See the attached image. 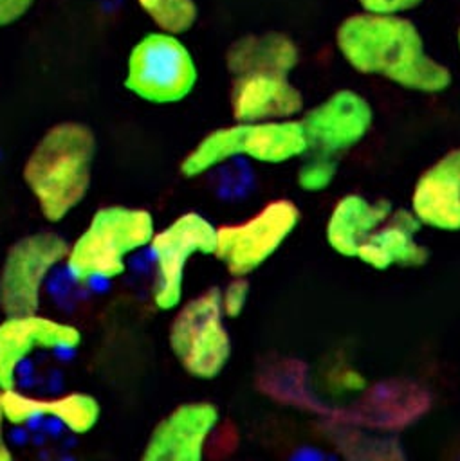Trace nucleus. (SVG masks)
I'll list each match as a JSON object with an SVG mask.
<instances>
[{
    "label": "nucleus",
    "mask_w": 460,
    "mask_h": 461,
    "mask_svg": "<svg viewBox=\"0 0 460 461\" xmlns=\"http://www.w3.org/2000/svg\"><path fill=\"white\" fill-rule=\"evenodd\" d=\"M238 151L263 164H283L308 149L301 121L276 119L238 122Z\"/></svg>",
    "instance_id": "obj_18"
},
{
    "label": "nucleus",
    "mask_w": 460,
    "mask_h": 461,
    "mask_svg": "<svg viewBox=\"0 0 460 461\" xmlns=\"http://www.w3.org/2000/svg\"><path fill=\"white\" fill-rule=\"evenodd\" d=\"M36 0H0V27L18 22Z\"/></svg>",
    "instance_id": "obj_24"
},
{
    "label": "nucleus",
    "mask_w": 460,
    "mask_h": 461,
    "mask_svg": "<svg viewBox=\"0 0 460 461\" xmlns=\"http://www.w3.org/2000/svg\"><path fill=\"white\" fill-rule=\"evenodd\" d=\"M364 13L375 14H402L419 7L424 0H357Z\"/></svg>",
    "instance_id": "obj_23"
},
{
    "label": "nucleus",
    "mask_w": 460,
    "mask_h": 461,
    "mask_svg": "<svg viewBox=\"0 0 460 461\" xmlns=\"http://www.w3.org/2000/svg\"><path fill=\"white\" fill-rule=\"evenodd\" d=\"M96 137L83 122L51 126L25 158L22 176L49 221H61L87 194Z\"/></svg>",
    "instance_id": "obj_2"
},
{
    "label": "nucleus",
    "mask_w": 460,
    "mask_h": 461,
    "mask_svg": "<svg viewBox=\"0 0 460 461\" xmlns=\"http://www.w3.org/2000/svg\"><path fill=\"white\" fill-rule=\"evenodd\" d=\"M218 421V411L209 402H189L173 409L152 430L143 459L146 461H200L204 445Z\"/></svg>",
    "instance_id": "obj_11"
},
{
    "label": "nucleus",
    "mask_w": 460,
    "mask_h": 461,
    "mask_svg": "<svg viewBox=\"0 0 460 461\" xmlns=\"http://www.w3.org/2000/svg\"><path fill=\"white\" fill-rule=\"evenodd\" d=\"M141 11L157 25L159 31L182 34L189 31L197 18L198 7L195 0H135Z\"/></svg>",
    "instance_id": "obj_20"
},
{
    "label": "nucleus",
    "mask_w": 460,
    "mask_h": 461,
    "mask_svg": "<svg viewBox=\"0 0 460 461\" xmlns=\"http://www.w3.org/2000/svg\"><path fill=\"white\" fill-rule=\"evenodd\" d=\"M197 83V67L188 47L171 32L143 36L128 54L124 86L139 99L170 104L189 95Z\"/></svg>",
    "instance_id": "obj_4"
},
{
    "label": "nucleus",
    "mask_w": 460,
    "mask_h": 461,
    "mask_svg": "<svg viewBox=\"0 0 460 461\" xmlns=\"http://www.w3.org/2000/svg\"><path fill=\"white\" fill-rule=\"evenodd\" d=\"M153 234L155 225L148 211L126 205L101 207L70 245L67 268L76 281L117 277L126 268L124 258L148 245Z\"/></svg>",
    "instance_id": "obj_3"
},
{
    "label": "nucleus",
    "mask_w": 460,
    "mask_h": 461,
    "mask_svg": "<svg viewBox=\"0 0 460 461\" xmlns=\"http://www.w3.org/2000/svg\"><path fill=\"white\" fill-rule=\"evenodd\" d=\"M5 412H4V405H2V389H0V461H11L13 459V452L5 441V434H4V423H5Z\"/></svg>",
    "instance_id": "obj_25"
},
{
    "label": "nucleus",
    "mask_w": 460,
    "mask_h": 461,
    "mask_svg": "<svg viewBox=\"0 0 460 461\" xmlns=\"http://www.w3.org/2000/svg\"><path fill=\"white\" fill-rule=\"evenodd\" d=\"M456 43H458V50H460V29H458V34H456Z\"/></svg>",
    "instance_id": "obj_26"
},
{
    "label": "nucleus",
    "mask_w": 460,
    "mask_h": 461,
    "mask_svg": "<svg viewBox=\"0 0 460 461\" xmlns=\"http://www.w3.org/2000/svg\"><path fill=\"white\" fill-rule=\"evenodd\" d=\"M303 108L301 92L287 74H245L235 77L231 113L236 122L290 119Z\"/></svg>",
    "instance_id": "obj_13"
},
{
    "label": "nucleus",
    "mask_w": 460,
    "mask_h": 461,
    "mask_svg": "<svg viewBox=\"0 0 460 461\" xmlns=\"http://www.w3.org/2000/svg\"><path fill=\"white\" fill-rule=\"evenodd\" d=\"M220 290L209 288L188 301L170 326V348L186 373L211 380L231 357V339L224 326Z\"/></svg>",
    "instance_id": "obj_5"
},
{
    "label": "nucleus",
    "mask_w": 460,
    "mask_h": 461,
    "mask_svg": "<svg viewBox=\"0 0 460 461\" xmlns=\"http://www.w3.org/2000/svg\"><path fill=\"white\" fill-rule=\"evenodd\" d=\"M152 250L157 261L153 303L159 310H173L182 299L184 268L193 254H213L216 227L198 212H184L153 234Z\"/></svg>",
    "instance_id": "obj_8"
},
{
    "label": "nucleus",
    "mask_w": 460,
    "mask_h": 461,
    "mask_svg": "<svg viewBox=\"0 0 460 461\" xmlns=\"http://www.w3.org/2000/svg\"><path fill=\"white\" fill-rule=\"evenodd\" d=\"M391 214L386 200L370 202L361 194H346L337 200L327 220V243L341 256L355 258L364 240Z\"/></svg>",
    "instance_id": "obj_16"
},
{
    "label": "nucleus",
    "mask_w": 460,
    "mask_h": 461,
    "mask_svg": "<svg viewBox=\"0 0 460 461\" xmlns=\"http://www.w3.org/2000/svg\"><path fill=\"white\" fill-rule=\"evenodd\" d=\"M411 212L438 230H460V148L431 164L415 182Z\"/></svg>",
    "instance_id": "obj_12"
},
{
    "label": "nucleus",
    "mask_w": 460,
    "mask_h": 461,
    "mask_svg": "<svg viewBox=\"0 0 460 461\" xmlns=\"http://www.w3.org/2000/svg\"><path fill=\"white\" fill-rule=\"evenodd\" d=\"M373 121L370 103L357 92L343 88L316 104L301 119L308 149L323 155L350 149L364 139Z\"/></svg>",
    "instance_id": "obj_9"
},
{
    "label": "nucleus",
    "mask_w": 460,
    "mask_h": 461,
    "mask_svg": "<svg viewBox=\"0 0 460 461\" xmlns=\"http://www.w3.org/2000/svg\"><path fill=\"white\" fill-rule=\"evenodd\" d=\"M70 245L52 230H41L14 241L0 268V310L4 315H29L40 308L47 274L65 261Z\"/></svg>",
    "instance_id": "obj_7"
},
{
    "label": "nucleus",
    "mask_w": 460,
    "mask_h": 461,
    "mask_svg": "<svg viewBox=\"0 0 460 461\" xmlns=\"http://www.w3.org/2000/svg\"><path fill=\"white\" fill-rule=\"evenodd\" d=\"M299 209L290 200H272L249 220L216 229L215 256L235 277L262 267L292 234Z\"/></svg>",
    "instance_id": "obj_6"
},
{
    "label": "nucleus",
    "mask_w": 460,
    "mask_h": 461,
    "mask_svg": "<svg viewBox=\"0 0 460 461\" xmlns=\"http://www.w3.org/2000/svg\"><path fill=\"white\" fill-rule=\"evenodd\" d=\"M247 297H249V283L244 277H235L225 286V290L220 292L224 315L229 319L238 317L247 304Z\"/></svg>",
    "instance_id": "obj_22"
},
{
    "label": "nucleus",
    "mask_w": 460,
    "mask_h": 461,
    "mask_svg": "<svg viewBox=\"0 0 460 461\" xmlns=\"http://www.w3.org/2000/svg\"><path fill=\"white\" fill-rule=\"evenodd\" d=\"M336 176V164L327 157L312 158L298 171V185L307 193L325 191Z\"/></svg>",
    "instance_id": "obj_21"
},
{
    "label": "nucleus",
    "mask_w": 460,
    "mask_h": 461,
    "mask_svg": "<svg viewBox=\"0 0 460 461\" xmlns=\"http://www.w3.org/2000/svg\"><path fill=\"white\" fill-rule=\"evenodd\" d=\"M2 405L5 420L23 425L36 418L60 420L69 430L88 432L99 420V403L87 393H69L58 398H36L22 394L14 389H2Z\"/></svg>",
    "instance_id": "obj_15"
},
{
    "label": "nucleus",
    "mask_w": 460,
    "mask_h": 461,
    "mask_svg": "<svg viewBox=\"0 0 460 461\" xmlns=\"http://www.w3.org/2000/svg\"><path fill=\"white\" fill-rule=\"evenodd\" d=\"M296 43L281 32L249 34L236 40L225 52V67L235 76L287 74L298 65Z\"/></svg>",
    "instance_id": "obj_17"
},
{
    "label": "nucleus",
    "mask_w": 460,
    "mask_h": 461,
    "mask_svg": "<svg viewBox=\"0 0 460 461\" xmlns=\"http://www.w3.org/2000/svg\"><path fill=\"white\" fill-rule=\"evenodd\" d=\"M419 229L420 221L411 211H397L364 240L355 258L377 270L424 265L429 252L417 241Z\"/></svg>",
    "instance_id": "obj_14"
},
{
    "label": "nucleus",
    "mask_w": 460,
    "mask_h": 461,
    "mask_svg": "<svg viewBox=\"0 0 460 461\" xmlns=\"http://www.w3.org/2000/svg\"><path fill=\"white\" fill-rule=\"evenodd\" d=\"M238 122L209 131L198 144L182 158L180 173L186 178H195L211 167L240 155L238 151Z\"/></svg>",
    "instance_id": "obj_19"
},
{
    "label": "nucleus",
    "mask_w": 460,
    "mask_h": 461,
    "mask_svg": "<svg viewBox=\"0 0 460 461\" xmlns=\"http://www.w3.org/2000/svg\"><path fill=\"white\" fill-rule=\"evenodd\" d=\"M336 43L352 68L400 88L437 94L451 85V70L426 52L417 25L400 14H352L337 27Z\"/></svg>",
    "instance_id": "obj_1"
},
{
    "label": "nucleus",
    "mask_w": 460,
    "mask_h": 461,
    "mask_svg": "<svg viewBox=\"0 0 460 461\" xmlns=\"http://www.w3.org/2000/svg\"><path fill=\"white\" fill-rule=\"evenodd\" d=\"M81 342L76 326L38 313L5 315L0 322V389H14L16 369L34 351L70 349Z\"/></svg>",
    "instance_id": "obj_10"
}]
</instances>
